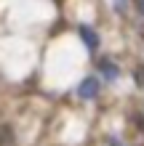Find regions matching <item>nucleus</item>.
Wrapping results in <instances>:
<instances>
[{
    "instance_id": "nucleus-4",
    "label": "nucleus",
    "mask_w": 144,
    "mask_h": 146,
    "mask_svg": "<svg viewBox=\"0 0 144 146\" xmlns=\"http://www.w3.org/2000/svg\"><path fill=\"white\" fill-rule=\"evenodd\" d=\"M136 5H139V11L144 13V0H136Z\"/></svg>"
},
{
    "instance_id": "nucleus-2",
    "label": "nucleus",
    "mask_w": 144,
    "mask_h": 146,
    "mask_svg": "<svg viewBox=\"0 0 144 146\" xmlns=\"http://www.w3.org/2000/svg\"><path fill=\"white\" fill-rule=\"evenodd\" d=\"M80 37L86 40V45H88L91 50H94V48L99 45V35H96V32H91L88 27H80Z\"/></svg>"
},
{
    "instance_id": "nucleus-3",
    "label": "nucleus",
    "mask_w": 144,
    "mask_h": 146,
    "mask_svg": "<svg viewBox=\"0 0 144 146\" xmlns=\"http://www.w3.org/2000/svg\"><path fill=\"white\" fill-rule=\"evenodd\" d=\"M99 66H101V74H104L107 80H115V77H117V66H115L112 61H107V58H104Z\"/></svg>"
},
{
    "instance_id": "nucleus-1",
    "label": "nucleus",
    "mask_w": 144,
    "mask_h": 146,
    "mask_svg": "<svg viewBox=\"0 0 144 146\" xmlns=\"http://www.w3.org/2000/svg\"><path fill=\"white\" fill-rule=\"evenodd\" d=\"M78 93H80L83 98H94L96 93H99V80H96V77H86V80L78 85Z\"/></svg>"
},
{
    "instance_id": "nucleus-5",
    "label": "nucleus",
    "mask_w": 144,
    "mask_h": 146,
    "mask_svg": "<svg viewBox=\"0 0 144 146\" xmlns=\"http://www.w3.org/2000/svg\"><path fill=\"white\" fill-rule=\"evenodd\" d=\"M109 143H112V146H123V143H117V138H109Z\"/></svg>"
}]
</instances>
